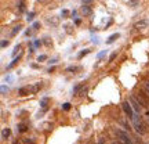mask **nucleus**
<instances>
[{
  "label": "nucleus",
  "instance_id": "1",
  "mask_svg": "<svg viewBox=\"0 0 149 144\" xmlns=\"http://www.w3.org/2000/svg\"><path fill=\"white\" fill-rule=\"evenodd\" d=\"M116 136H117V139L120 140V143H123V144H133L131 137H130L128 133L127 132H124V130H117Z\"/></svg>",
  "mask_w": 149,
  "mask_h": 144
},
{
  "label": "nucleus",
  "instance_id": "2",
  "mask_svg": "<svg viewBox=\"0 0 149 144\" xmlns=\"http://www.w3.org/2000/svg\"><path fill=\"white\" fill-rule=\"evenodd\" d=\"M123 110H124V112L127 114V117L133 121L134 118H135V114H134V110H133V107L130 105V103L128 101H124L123 103Z\"/></svg>",
  "mask_w": 149,
  "mask_h": 144
},
{
  "label": "nucleus",
  "instance_id": "3",
  "mask_svg": "<svg viewBox=\"0 0 149 144\" xmlns=\"http://www.w3.org/2000/svg\"><path fill=\"white\" fill-rule=\"evenodd\" d=\"M133 122H134V126H135V130L138 132V133H145V129L144 126H142V123L139 122L138 119H137V117L133 119Z\"/></svg>",
  "mask_w": 149,
  "mask_h": 144
},
{
  "label": "nucleus",
  "instance_id": "4",
  "mask_svg": "<svg viewBox=\"0 0 149 144\" xmlns=\"http://www.w3.org/2000/svg\"><path fill=\"white\" fill-rule=\"evenodd\" d=\"M148 25H149L148 20H141V21H138L134 25V28H135V29H145V28H148Z\"/></svg>",
  "mask_w": 149,
  "mask_h": 144
},
{
  "label": "nucleus",
  "instance_id": "5",
  "mask_svg": "<svg viewBox=\"0 0 149 144\" xmlns=\"http://www.w3.org/2000/svg\"><path fill=\"white\" fill-rule=\"evenodd\" d=\"M130 101H131V107H133L134 111H135V112H139V111H141V107H139V104L135 101V97H131V98H130Z\"/></svg>",
  "mask_w": 149,
  "mask_h": 144
},
{
  "label": "nucleus",
  "instance_id": "6",
  "mask_svg": "<svg viewBox=\"0 0 149 144\" xmlns=\"http://www.w3.org/2000/svg\"><path fill=\"white\" fill-rule=\"evenodd\" d=\"M119 36H120L119 33H113V35H111V36L107 39V44H111V43H113L115 40H116V39H119Z\"/></svg>",
  "mask_w": 149,
  "mask_h": 144
},
{
  "label": "nucleus",
  "instance_id": "7",
  "mask_svg": "<svg viewBox=\"0 0 149 144\" xmlns=\"http://www.w3.org/2000/svg\"><path fill=\"white\" fill-rule=\"evenodd\" d=\"M8 136H10V129H8V128L3 129V130H1V139L6 140L7 137H8Z\"/></svg>",
  "mask_w": 149,
  "mask_h": 144
},
{
  "label": "nucleus",
  "instance_id": "8",
  "mask_svg": "<svg viewBox=\"0 0 149 144\" xmlns=\"http://www.w3.org/2000/svg\"><path fill=\"white\" fill-rule=\"evenodd\" d=\"M29 93H31V89H29V87H21V89H19V96H26Z\"/></svg>",
  "mask_w": 149,
  "mask_h": 144
},
{
  "label": "nucleus",
  "instance_id": "9",
  "mask_svg": "<svg viewBox=\"0 0 149 144\" xmlns=\"http://www.w3.org/2000/svg\"><path fill=\"white\" fill-rule=\"evenodd\" d=\"M81 11H83L84 15H90L91 14V8L90 7H87V6H83V7H81Z\"/></svg>",
  "mask_w": 149,
  "mask_h": 144
},
{
  "label": "nucleus",
  "instance_id": "10",
  "mask_svg": "<svg viewBox=\"0 0 149 144\" xmlns=\"http://www.w3.org/2000/svg\"><path fill=\"white\" fill-rule=\"evenodd\" d=\"M47 104H48V98L47 97H44L42 101H40V105L43 107V110H47Z\"/></svg>",
  "mask_w": 149,
  "mask_h": 144
},
{
  "label": "nucleus",
  "instance_id": "11",
  "mask_svg": "<svg viewBox=\"0 0 149 144\" xmlns=\"http://www.w3.org/2000/svg\"><path fill=\"white\" fill-rule=\"evenodd\" d=\"M81 70V68H80V67H69V68H68V72H72V74H76V72H77V71H80Z\"/></svg>",
  "mask_w": 149,
  "mask_h": 144
},
{
  "label": "nucleus",
  "instance_id": "12",
  "mask_svg": "<svg viewBox=\"0 0 149 144\" xmlns=\"http://www.w3.org/2000/svg\"><path fill=\"white\" fill-rule=\"evenodd\" d=\"M40 87H42V83H36V85H35L32 89H31V91H32V93H36V91L40 90Z\"/></svg>",
  "mask_w": 149,
  "mask_h": 144
},
{
  "label": "nucleus",
  "instance_id": "13",
  "mask_svg": "<svg viewBox=\"0 0 149 144\" xmlns=\"http://www.w3.org/2000/svg\"><path fill=\"white\" fill-rule=\"evenodd\" d=\"M47 22L48 24H53V25H57V24H58V20H57V18H47Z\"/></svg>",
  "mask_w": 149,
  "mask_h": 144
},
{
  "label": "nucleus",
  "instance_id": "14",
  "mask_svg": "<svg viewBox=\"0 0 149 144\" xmlns=\"http://www.w3.org/2000/svg\"><path fill=\"white\" fill-rule=\"evenodd\" d=\"M18 60H19V57H18V58H14V60H13V63H11V64L7 67V70H11V68H13V67H14V65L18 63Z\"/></svg>",
  "mask_w": 149,
  "mask_h": 144
},
{
  "label": "nucleus",
  "instance_id": "15",
  "mask_svg": "<svg viewBox=\"0 0 149 144\" xmlns=\"http://www.w3.org/2000/svg\"><path fill=\"white\" fill-rule=\"evenodd\" d=\"M19 31H21V27L18 25V27H15V28H14V29H13V32H11V35L14 36V35H17V33L19 32Z\"/></svg>",
  "mask_w": 149,
  "mask_h": 144
},
{
  "label": "nucleus",
  "instance_id": "16",
  "mask_svg": "<svg viewBox=\"0 0 149 144\" xmlns=\"http://www.w3.org/2000/svg\"><path fill=\"white\" fill-rule=\"evenodd\" d=\"M33 17H35V13H29V14H28V17H26V20H28V22H31V21H33Z\"/></svg>",
  "mask_w": 149,
  "mask_h": 144
},
{
  "label": "nucleus",
  "instance_id": "17",
  "mask_svg": "<svg viewBox=\"0 0 149 144\" xmlns=\"http://www.w3.org/2000/svg\"><path fill=\"white\" fill-rule=\"evenodd\" d=\"M18 130H19V132H26V126L22 123V125H19V126H18Z\"/></svg>",
  "mask_w": 149,
  "mask_h": 144
},
{
  "label": "nucleus",
  "instance_id": "18",
  "mask_svg": "<svg viewBox=\"0 0 149 144\" xmlns=\"http://www.w3.org/2000/svg\"><path fill=\"white\" fill-rule=\"evenodd\" d=\"M13 80H14V78H13L11 75H7V76H6V82H8V83H10V82H13Z\"/></svg>",
  "mask_w": 149,
  "mask_h": 144
},
{
  "label": "nucleus",
  "instance_id": "19",
  "mask_svg": "<svg viewBox=\"0 0 149 144\" xmlns=\"http://www.w3.org/2000/svg\"><path fill=\"white\" fill-rule=\"evenodd\" d=\"M62 108H64L65 111H68V110H69V108H70V104H69V103H65L64 105H62Z\"/></svg>",
  "mask_w": 149,
  "mask_h": 144
},
{
  "label": "nucleus",
  "instance_id": "20",
  "mask_svg": "<svg viewBox=\"0 0 149 144\" xmlns=\"http://www.w3.org/2000/svg\"><path fill=\"white\" fill-rule=\"evenodd\" d=\"M90 53V50H84V51H81V53L79 54V57H83V55H86V54Z\"/></svg>",
  "mask_w": 149,
  "mask_h": 144
},
{
  "label": "nucleus",
  "instance_id": "21",
  "mask_svg": "<svg viewBox=\"0 0 149 144\" xmlns=\"http://www.w3.org/2000/svg\"><path fill=\"white\" fill-rule=\"evenodd\" d=\"M39 61H44V60H47V55H39Z\"/></svg>",
  "mask_w": 149,
  "mask_h": 144
},
{
  "label": "nucleus",
  "instance_id": "22",
  "mask_svg": "<svg viewBox=\"0 0 149 144\" xmlns=\"http://www.w3.org/2000/svg\"><path fill=\"white\" fill-rule=\"evenodd\" d=\"M6 91H8V87H6V86H1V93H6Z\"/></svg>",
  "mask_w": 149,
  "mask_h": 144
},
{
  "label": "nucleus",
  "instance_id": "23",
  "mask_svg": "<svg viewBox=\"0 0 149 144\" xmlns=\"http://www.w3.org/2000/svg\"><path fill=\"white\" fill-rule=\"evenodd\" d=\"M19 10H21V11L25 10V7H24V1H21V3H19Z\"/></svg>",
  "mask_w": 149,
  "mask_h": 144
},
{
  "label": "nucleus",
  "instance_id": "24",
  "mask_svg": "<svg viewBox=\"0 0 149 144\" xmlns=\"http://www.w3.org/2000/svg\"><path fill=\"white\" fill-rule=\"evenodd\" d=\"M115 57H116V53H112V54H111V57H109V61L115 60Z\"/></svg>",
  "mask_w": 149,
  "mask_h": 144
},
{
  "label": "nucleus",
  "instance_id": "25",
  "mask_svg": "<svg viewBox=\"0 0 149 144\" xmlns=\"http://www.w3.org/2000/svg\"><path fill=\"white\" fill-rule=\"evenodd\" d=\"M7 44H8V42H7V40H3V42H1V47H6Z\"/></svg>",
  "mask_w": 149,
  "mask_h": 144
},
{
  "label": "nucleus",
  "instance_id": "26",
  "mask_svg": "<svg viewBox=\"0 0 149 144\" xmlns=\"http://www.w3.org/2000/svg\"><path fill=\"white\" fill-rule=\"evenodd\" d=\"M18 50H19V46H17V47L14 48V51H13V55H15V54H17V51H18Z\"/></svg>",
  "mask_w": 149,
  "mask_h": 144
},
{
  "label": "nucleus",
  "instance_id": "27",
  "mask_svg": "<svg viewBox=\"0 0 149 144\" xmlns=\"http://www.w3.org/2000/svg\"><path fill=\"white\" fill-rule=\"evenodd\" d=\"M39 25H40L39 22H35V24H33V29H37V28H39Z\"/></svg>",
  "mask_w": 149,
  "mask_h": 144
},
{
  "label": "nucleus",
  "instance_id": "28",
  "mask_svg": "<svg viewBox=\"0 0 149 144\" xmlns=\"http://www.w3.org/2000/svg\"><path fill=\"white\" fill-rule=\"evenodd\" d=\"M105 53H107V51H102V53H100V54H98V58H101V57H104V55H105Z\"/></svg>",
  "mask_w": 149,
  "mask_h": 144
},
{
  "label": "nucleus",
  "instance_id": "29",
  "mask_svg": "<svg viewBox=\"0 0 149 144\" xmlns=\"http://www.w3.org/2000/svg\"><path fill=\"white\" fill-rule=\"evenodd\" d=\"M68 14H69V13H68V10H64V11H62V15H68Z\"/></svg>",
  "mask_w": 149,
  "mask_h": 144
},
{
  "label": "nucleus",
  "instance_id": "30",
  "mask_svg": "<svg viewBox=\"0 0 149 144\" xmlns=\"http://www.w3.org/2000/svg\"><path fill=\"white\" fill-rule=\"evenodd\" d=\"M35 46H40V42H39V40H35Z\"/></svg>",
  "mask_w": 149,
  "mask_h": 144
},
{
  "label": "nucleus",
  "instance_id": "31",
  "mask_svg": "<svg viewBox=\"0 0 149 144\" xmlns=\"http://www.w3.org/2000/svg\"><path fill=\"white\" fill-rule=\"evenodd\" d=\"M146 87H148V89H149V82H148V83H146Z\"/></svg>",
  "mask_w": 149,
  "mask_h": 144
},
{
  "label": "nucleus",
  "instance_id": "32",
  "mask_svg": "<svg viewBox=\"0 0 149 144\" xmlns=\"http://www.w3.org/2000/svg\"><path fill=\"white\" fill-rule=\"evenodd\" d=\"M112 144H119V143H112Z\"/></svg>",
  "mask_w": 149,
  "mask_h": 144
}]
</instances>
